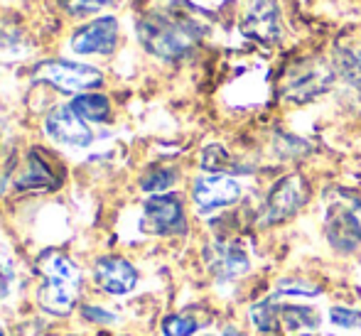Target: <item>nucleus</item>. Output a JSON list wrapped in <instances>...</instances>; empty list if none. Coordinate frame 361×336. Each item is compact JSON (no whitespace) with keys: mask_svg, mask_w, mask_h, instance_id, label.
Listing matches in <instances>:
<instances>
[{"mask_svg":"<svg viewBox=\"0 0 361 336\" xmlns=\"http://www.w3.org/2000/svg\"><path fill=\"white\" fill-rule=\"evenodd\" d=\"M202 25L180 13H150L138 23L140 44L160 59H182L202 39Z\"/></svg>","mask_w":361,"mask_h":336,"instance_id":"nucleus-1","label":"nucleus"},{"mask_svg":"<svg viewBox=\"0 0 361 336\" xmlns=\"http://www.w3.org/2000/svg\"><path fill=\"white\" fill-rule=\"evenodd\" d=\"M39 273H42V285L37 290L39 307L57 317H67L74 309L76 297H79V270L67 256L59 253H47L39 261Z\"/></svg>","mask_w":361,"mask_h":336,"instance_id":"nucleus-2","label":"nucleus"},{"mask_svg":"<svg viewBox=\"0 0 361 336\" xmlns=\"http://www.w3.org/2000/svg\"><path fill=\"white\" fill-rule=\"evenodd\" d=\"M324 233L337 251L349 253L361 243V201L352 194L339 192L327 206Z\"/></svg>","mask_w":361,"mask_h":336,"instance_id":"nucleus-3","label":"nucleus"},{"mask_svg":"<svg viewBox=\"0 0 361 336\" xmlns=\"http://www.w3.org/2000/svg\"><path fill=\"white\" fill-rule=\"evenodd\" d=\"M35 79L47 81L54 89L64 91V94H76L81 91L96 89V86L104 84V76L96 67L89 64H76V62H44L35 69Z\"/></svg>","mask_w":361,"mask_h":336,"instance_id":"nucleus-4","label":"nucleus"},{"mask_svg":"<svg viewBox=\"0 0 361 336\" xmlns=\"http://www.w3.org/2000/svg\"><path fill=\"white\" fill-rule=\"evenodd\" d=\"M334 74L319 59H310V62L298 64L295 69H290L286 84H283V96L293 104H307V101L317 99L319 94L332 86Z\"/></svg>","mask_w":361,"mask_h":336,"instance_id":"nucleus-5","label":"nucleus"},{"mask_svg":"<svg viewBox=\"0 0 361 336\" xmlns=\"http://www.w3.org/2000/svg\"><path fill=\"white\" fill-rule=\"evenodd\" d=\"M310 199V187L302 175H288L271 189L263 209V223H281L298 213Z\"/></svg>","mask_w":361,"mask_h":336,"instance_id":"nucleus-6","label":"nucleus"},{"mask_svg":"<svg viewBox=\"0 0 361 336\" xmlns=\"http://www.w3.org/2000/svg\"><path fill=\"white\" fill-rule=\"evenodd\" d=\"M143 231L155 236H175L185 233V209L175 194H155L143 206Z\"/></svg>","mask_w":361,"mask_h":336,"instance_id":"nucleus-7","label":"nucleus"},{"mask_svg":"<svg viewBox=\"0 0 361 336\" xmlns=\"http://www.w3.org/2000/svg\"><path fill=\"white\" fill-rule=\"evenodd\" d=\"M246 37L263 44H276L281 39V10L278 0H251L241 20Z\"/></svg>","mask_w":361,"mask_h":336,"instance_id":"nucleus-8","label":"nucleus"},{"mask_svg":"<svg viewBox=\"0 0 361 336\" xmlns=\"http://www.w3.org/2000/svg\"><path fill=\"white\" fill-rule=\"evenodd\" d=\"M241 192H243L241 185H238L233 177L207 175L195 182L192 197H195V204L202 213H212V211H216V209L231 206L233 201H238Z\"/></svg>","mask_w":361,"mask_h":336,"instance_id":"nucleus-9","label":"nucleus"},{"mask_svg":"<svg viewBox=\"0 0 361 336\" xmlns=\"http://www.w3.org/2000/svg\"><path fill=\"white\" fill-rule=\"evenodd\" d=\"M118 42V23L116 18H99L76 30L72 49L76 54H111Z\"/></svg>","mask_w":361,"mask_h":336,"instance_id":"nucleus-10","label":"nucleus"},{"mask_svg":"<svg viewBox=\"0 0 361 336\" xmlns=\"http://www.w3.org/2000/svg\"><path fill=\"white\" fill-rule=\"evenodd\" d=\"M44 130L54 142L62 145H74V147H86L94 140V133L89 130V125L84 123L79 113H74L72 106H62L54 108L44 120Z\"/></svg>","mask_w":361,"mask_h":336,"instance_id":"nucleus-11","label":"nucleus"},{"mask_svg":"<svg viewBox=\"0 0 361 336\" xmlns=\"http://www.w3.org/2000/svg\"><path fill=\"white\" fill-rule=\"evenodd\" d=\"M94 278L109 294H128L138 285V273L123 258H101L94 268Z\"/></svg>","mask_w":361,"mask_h":336,"instance_id":"nucleus-12","label":"nucleus"},{"mask_svg":"<svg viewBox=\"0 0 361 336\" xmlns=\"http://www.w3.org/2000/svg\"><path fill=\"white\" fill-rule=\"evenodd\" d=\"M207 266L219 282H228L248 270V256L233 243H214L207 248Z\"/></svg>","mask_w":361,"mask_h":336,"instance_id":"nucleus-13","label":"nucleus"},{"mask_svg":"<svg viewBox=\"0 0 361 336\" xmlns=\"http://www.w3.org/2000/svg\"><path fill=\"white\" fill-rule=\"evenodd\" d=\"M69 106H72L74 113H79L84 120H94V123H104L111 116L109 99L101 94H79L74 96V101Z\"/></svg>","mask_w":361,"mask_h":336,"instance_id":"nucleus-14","label":"nucleus"},{"mask_svg":"<svg viewBox=\"0 0 361 336\" xmlns=\"http://www.w3.org/2000/svg\"><path fill=\"white\" fill-rule=\"evenodd\" d=\"M54 185H57V180H54L49 165L39 157V152H32L27 162V172L18 180V189H42V187Z\"/></svg>","mask_w":361,"mask_h":336,"instance_id":"nucleus-15","label":"nucleus"},{"mask_svg":"<svg viewBox=\"0 0 361 336\" xmlns=\"http://www.w3.org/2000/svg\"><path fill=\"white\" fill-rule=\"evenodd\" d=\"M251 322L263 336H273L281 329V307L271 299L266 302H258L251 307Z\"/></svg>","mask_w":361,"mask_h":336,"instance_id":"nucleus-16","label":"nucleus"},{"mask_svg":"<svg viewBox=\"0 0 361 336\" xmlns=\"http://www.w3.org/2000/svg\"><path fill=\"white\" fill-rule=\"evenodd\" d=\"M281 319L293 332H298V329H317L319 322H322L317 309L305 307V304L302 307L300 304H286V307H281Z\"/></svg>","mask_w":361,"mask_h":336,"instance_id":"nucleus-17","label":"nucleus"},{"mask_svg":"<svg viewBox=\"0 0 361 336\" xmlns=\"http://www.w3.org/2000/svg\"><path fill=\"white\" fill-rule=\"evenodd\" d=\"M202 167L204 170H209L212 175H224V172H238L236 167H233L231 157H228V152L224 150L221 145H209L204 152H202Z\"/></svg>","mask_w":361,"mask_h":336,"instance_id":"nucleus-18","label":"nucleus"},{"mask_svg":"<svg viewBox=\"0 0 361 336\" xmlns=\"http://www.w3.org/2000/svg\"><path fill=\"white\" fill-rule=\"evenodd\" d=\"M276 292L278 294H293V297H317L322 292V287L310 280H298V278H286V280H278L276 285Z\"/></svg>","mask_w":361,"mask_h":336,"instance_id":"nucleus-19","label":"nucleus"},{"mask_svg":"<svg viewBox=\"0 0 361 336\" xmlns=\"http://www.w3.org/2000/svg\"><path fill=\"white\" fill-rule=\"evenodd\" d=\"M177 175L172 170H167V167H157V170H152L150 175L143 177V182H140V187H143L145 192H165L170 189L172 185H175Z\"/></svg>","mask_w":361,"mask_h":336,"instance_id":"nucleus-20","label":"nucleus"},{"mask_svg":"<svg viewBox=\"0 0 361 336\" xmlns=\"http://www.w3.org/2000/svg\"><path fill=\"white\" fill-rule=\"evenodd\" d=\"M197 332V322L190 317H180V314H170L162 322V334L165 336H192Z\"/></svg>","mask_w":361,"mask_h":336,"instance_id":"nucleus-21","label":"nucleus"},{"mask_svg":"<svg viewBox=\"0 0 361 336\" xmlns=\"http://www.w3.org/2000/svg\"><path fill=\"white\" fill-rule=\"evenodd\" d=\"M111 3H114V0H59V5H62L69 15H76V18L99 13L101 8H106V5H111Z\"/></svg>","mask_w":361,"mask_h":336,"instance_id":"nucleus-22","label":"nucleus"},{"mask_svg":"<svg viewBox=\"0 0 361 336\" xmlns=\"http://www.w3.org/2000/svg\"><path fill=\"white\" fill-rule=\"evenodd\" d=\"M329 317H332V324H337V327H344V329H357V327H361V314L354 312V309L334 307L332 312H329Z\"/></svg>","mask_w":361,"mask_h":336,"instance_id":"nucleus-23","label":"nucleus"},{"mask_svg":"<svg viewBox=\"0 0 361 336\" xmlns=\"http://www.w3.org/2000/svg\"><path fill=\"white\" fill-rule=\"evenodd\" d=\"M84 317L86 319H94V322H114V314L104 312V309H99V307H86L84 309Z\"/></svg>","mask_w":361,"mask_h":336,"instance_id":"nucleus-24","label":"nucleus"},{"mask_svg":"<svg viewBox=\"0 0 361 336\" xmlns=\"http://www.w3.org/2000/svg\"><path fill=\"white\" fill-rule=\"evenodd\" d=\"M226 336H241V334H238L236 329H226Z\"/></svg>","mask_w":361,"mask_h":336,"instance_id":"nucleus-25","label":"nucleus"},{"mask_svg":"<svg viewBox=\"0 0 361 336\" xmlns=\"http://www.w3.org/2000/svg\"><path fill=\"white\" fill-rule=\"evenodd\" d=\"M165 3H170V5H175V3H180V0H165Z\"/></svg>","mask_w":361,"mask_h":336,"instance_id":"nucleus-26","label":"nucleus"},{"mask_svg":"<svg viewBox=\"0 0 361 336\" xmlns=\"http://www.w3.org/2000/svg\"><path fill=\"white\" fill-rule=\"evenodd\" d=\"M300 336H312V334H300Z\"/></svg>","mask_w":361,"mask_h":336,"instance_id":"nucleus-27","label":"nucleus"},{"mask_svg":"<svg viewBox=\"0 0 361 336\" xmlns=\"http://www.w3.org/2000/svg\"><path fill=\"white\" fill-rule=\"evenodd\" d=\"M0 336H5V334H3V329H0Z\"/></svg>","mask_w":361,"mask_h":336,"instance_id":"nucleus-28","label":"nucleus"},{"mask_svg":"<svg viewBox=\"0 0 361 336\" xmlns=\"http://www.w3.org/2000/svg\"><path fill=\"white\" fill-rule=\"evenodd\" d=\"M204 336H214V334H204Z\"/></svg>","mask_w":361,"mask_h":336,"instance_id":"nucleus-29","label":"nucleus"}]
</instances>
